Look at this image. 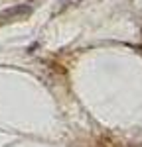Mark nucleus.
Wrapping results in <instances>:
<instances>
[{"mask_svg":"<svg viewBox=\"0 0 142 147\" xmlns=\"http://www.w3.org/2000/svg\"><path fill=\"white\" fill-rule=\"evenodd\" d=\"M32 14V6H28V4H18V6H12L8 10H4L0 14V22L8 24V22H14V20H22L26 16H30Z\"/></svg>","mask_w":142,"mask_h":147,"instance_id":"1","label":"nucleus"}]
</instances>
